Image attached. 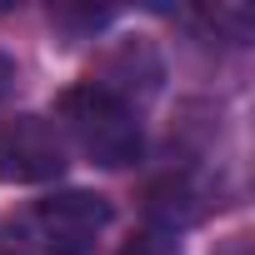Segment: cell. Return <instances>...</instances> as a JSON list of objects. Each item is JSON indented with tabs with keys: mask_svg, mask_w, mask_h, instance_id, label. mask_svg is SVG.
<instances>
[{
	"mask_svg": "<svg viewBox=\"0 0 255 255\" xmlns=\"http://www.w3.org/2000/svg\"><path fill=\"white\" fill-rule=\"evenodd\" d=\"M55 115L70 130V140L95 165L120 170V165H135L140 160V120H135V110L125 105L110 85H100V80L70 85L55 100Z\"/></svg>",
	"mask_w": 255,
	"mask_h": 255,
	"instance_id": "1",
	"label": "cell"
},
{
	"mask_svg": "<svg viewBox=\"0 0 255 255\" xmlns=\"http://www.w3.org/2000/svg\"><path fill=\"white\" fill-rule=\"evenodd\" d=\"M110 225V200L95 190H60L30 210V235L45 255H90Z\"/></svg>",
	"mask_w": 255,
	"mask_h": 255,
	"instance_id": "2",
	"label": "cell"
},
{
	"mask_svg": "<svg viewBox=\"0 0 255 255\" xmlns=\"http://www.w3.org/2000/svg\"><path fill=\"white\" fill-rule=\"evenodd\" d=\"M65 170V140L45 115L0 120V185H45Z\"/></svg>",
	"mask_w": 255,
	"mask_h": 255,
	"instance_id": "3",
	"label": "cell"
},
{
	"mask_svg": "<svg viewBox=\"0 0 255 255\" xmlns=\"http://www.w3.org/2000/svg\"><path fill=\"white\" fill-rule=\"evenodd\" d=\"M120 255H180V250H175V240H170V235H160V230H145V235H135L130 245H125Z\"/></svg>",
	"mask_w": 255,
	"mask_h": 255,
	"instance_id": "4",
	"label": "cell"
},
{
	"mask_svg": "<svg viewBox=\"0 0 255 255\" xmlns=\"http://www.w3.org/2000/svg\"><path fill=\"white\" fill-rule=\"evenodd\" d=\"M10 85H15V60H10L5 50H0V100L10 95Z\"/></svg>",
	"mask_w": 255,
	"mask_h": 255,
	"instance_id": "5",
	"label": "cell"
},
{
	"mask_svg": "<svg viewBox=\"0 0 255 255\" xmlns=\"http://www.w3.org/2000/svg\"><path fill=\"white\" fill-rule=\"evenodd\" d=\"M225 255H245V240H240V235H235V240H230V245H225Z\"/></svg>",
	"mask_w": 255,
	"mask_h": 255,
	"instance_id": "6",
	"label": "cell"
},
{
	"mask_svg": "<svg viewBox=\"0 0 255 255\" xmlns=\"http://www.w3.org/2000/svg\"><path fill=\"white\" fill-rule=\"evenodd\" d=\"M0 255H5V250H0Z\"/></svg>",
	"mask_w": 255,
	"mask_h": 255,
	"instance_id": "7",
	"label": "cell"
}]
</instances>
